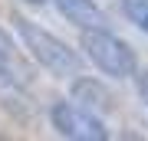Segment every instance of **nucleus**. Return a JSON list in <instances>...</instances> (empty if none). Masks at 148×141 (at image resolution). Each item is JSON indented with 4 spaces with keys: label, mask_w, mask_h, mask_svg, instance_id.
I'll use <instances>...</instances> for the list:
<instances>
[{
    "label": "nucleus",
    "mask_w": 148,
    "mask_h": 141,
    "mask_svg": "<svg viewBox=\"0 0 148 141\" xmlns=\"http://www.w3.org/2000/svg\"><path fill=\"white\" fill-rule=\"evenodd\" d=\"M69 99L79 102L82 108L95 112V115H102V112L112 108V95H109V89L99 82V79H89V76H76V79H73V85H69Z\"/></svg>",
    "instance_id": "20e7f679"
},
{
    "label": "nucleus",
    "mask_w": 148,
    "mask_h": 141,
    "mask_svg": "<svg viewBox=\"0 0 148 141\" xmlns=\"http://www.w3.org/2000/svg\"><path fill=\"white\" fill-rule=\"evenodd\" d=\"M13 26H16V33H20V40H23V49H27L49 76H56V79L79 76V69H82L79 52L69 49L59 36H53L49 30H43L36 23H30L27 16H20V13L13 16Z\"/></svg>",
    "instance_id": "f257e3e1"
},
{
    "label": "nucleus",
    "mask_w": 148,
    "mask_h": 141,
    "mask_svg": "<svg viewBox=\"0 0 148 141\" xmlns=\"http://www.w3.org/2000/svg\"><path fill=\"white\" fill-rule=\"evenodd\" d=\"M79 46H82V52L89 56V63L99 69L102 76L132 79L138 72L135 49L122 36H115L109 26H82L79 30Z\"/></svg>",
    "instance_id": "f03ea898"
},
{
    "label": "nucleus",
    "mask_w": 148,
    "mask_h": 141,
    "mask_svg": "<svg viewBox=\"0 0 148 141\" xmlns=\"http://www.w3.org/2000/svg\"><path fill=\"white\" fill-rule=\"evenodd\" d=\"M23 3H46V0H23Z\"/></svg>",
    "instance_id": "9d476101"
},
{
    "label": "nucleus",
    "mask_w": 148,
    "mask_h": 141,
    "mask_svg": "<svg viewBox=\"0 0 148 141\" xmlns=\"http://www.w3.org/2000/svg\"><path fill=\"white\" fill-rule=\"evenodd\" d=\"M138 95H142V102L148 105V69H145L142 76H138Z\"/></svg>",
    "instance_id": "1a4fd4ad"
},
{
    "label": "nucleus",
    "mask_w": 148,
    "mask_h": 141,
    "mask_svg": "<svg viewBox=\"0 0 148 141\" xmlns=\"http://www.w3.org/2000/svg\"><path fill=\"white\" fill-rule=\"evenodd\" d=\"M0 105L7 112H13V115H20V118H27L33 112V99L27 92V82H20L16 76L3 72V69H0Z\"/></svg>",
    "instance_id": "39448f33"
},
{
    "label": "nucleus",
    "mask_w": 148,
    "mask_h": 141,
    "mask_svg": "<svg viewBox=\"0 0 148 141\" xmlns=\"http://www.w3.org/2000/svg\"><path fill=\"white\" fill-rule=\"evenodd\" d=\"M49 121H53L56 135L63 138H73V141H106L109 138V128L102 125V118L95 112L82 108L79 102L73 99H63L49 108Z\"/></svg>",
    "instance_id": "7ed1b4c3"
},
{
    "label": "nucleus",
    "mask_w": 148,
    "mask_h": 141,
    "mask_svg": "<svg viewBox=\"0 0 148 141\" xmlns=\"http://www.w3.org/2000/svg\"><path fill=\"white\" fill-rule=\"evenodd\" d=\"M0 69H3V72H10V76H16L20 82H27V85H30V79H33L23 49H16L13 36L3 30V26H0Z\"/></svg>",
    "instance_id": "0eeeda50"
},
{
    "label": "nucleus",
    "mask_w": 148,
    "mask_h": 141,
    "mask_svg": "<svg viewBox=\"0 0 148 141\" xmlns=\"http://www.w3.org/2000/svg\"><path fill=\"white\" fill-rule=\"evenodd\" d=\"M53 3H56V10L63 13L69 23H76L79 30L82 26H106V13H102L92 0H53Z\"/></svg>",
    "instance_id": "423d86ee"
},
{
    "label": "nucleus",
    "mask_w": 148,
    "mask_h": 141,
    "mask_svg": "<svg viewBox=\"0 0 148 141\" xmlns=\"http://www.w3.org/2000/svg\"><path fill=\"white\" fill-rule=\"evenodd\" d=\"M122 13L142 33H148V0H122Z\"/></svg>",
    "instance_id": "6e6552de"
}]
</instances>
